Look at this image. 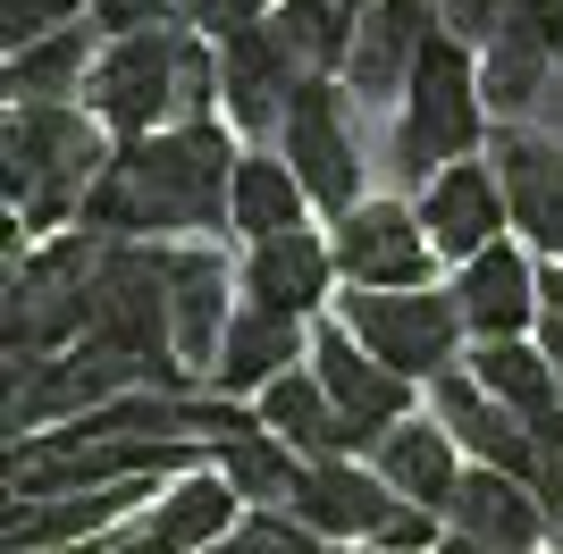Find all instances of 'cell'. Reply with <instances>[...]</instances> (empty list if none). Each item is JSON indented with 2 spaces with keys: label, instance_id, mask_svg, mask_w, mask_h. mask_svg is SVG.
I'll return each mask as SVG.
<instances>
[{
  "label": "cell",
  "instance_id": "obj_1",
  "mask_svg": "<svg viewBox=\"0 0 563 554\" xmlns=\"http://www.w3.org/2000/svg\"><path fill=\"white\" fill-rule=\"evenodd\" d=\"M235 160L219 126H177V135H143L110 160V177L85 202V228L135 235V228H235Z\"/></svg>",
  "mask_w": 563,
  "mask_h": 554
},
{
  "label": "cell",
  "instance_id": "obj_2",
  "mask_svg": "<svg viewBox=\"0 0 563 554\" xmlns=\"http://www.w3.org/2000/svg\"><path fill=\"white\" fill-rule=\"evenodd\" d=\"M85 345L118 353L135 369L143 395H186V362L177 353V311H168V253L152 244H126L118 235L93 269V311H85Z\"/></svg>",
  "mask_w": 563,
  "mask_h": 554
},
{
  "label": "cell",
  "instance_id": "obj_3",
  "mask_svg": "<svg viewBox=\"0 0 563 554\" xmlns=\"http://www.w3.org/2000/svg\"><path fill=\"white\" fill-rule=\"evenodd\" d=\"M110 177L101 135L59 101H18L9 110V202L25 228H59L76 202H93V185Z\"/></svg>",
  "mask_w": 563,
  "mask_h": 554
},
{
  "label": "cell",
  "instance_id": "obj_4",
  "mask_svg": "<svg viewBox=\"0 0 563 554\" xmlns=\"http://www.w3.org/2000/svg\"><path fill=\"white\" fill-rule=\"evenodd\" d=\"M110 253V235H68V244H51V253L18 261L9 269V369H34L51 353L85 336V311H93V269Z\"/></svg>",
  "mask_w": 563,
  "mask_h": 554
},
{
  "label": "cell",
  "instance_id": "obj_5",
  "mask_svg": "<svg viewBox=\"0 0 563 554\" xmlns=\"http://www.w3.org/2000/svg\"><path fill=\"white\" fill-rule=\"evenodd\" d=\"M479 101L488 92L471 85V59L454 34H429L421 68L404 85V126H396V177H429V160H446L479 143Z\"/></svg>",
  "mask_w": 563,
  "mask_h": 554
},
{
  "label": "cell",
  "instance_id": "obj_6",
  "mask_svg": "<svg viewBox=\"0 0 563 554\" xmlns=\"http://www.w3.org/2000/svg\"><path fill=\"white\" fill-rule=\"evenodd\" d=\"M345 328L396 369V378H446L454 336H463V302L438 295V286H353Z\"/></svg>",
  "mask_w": 563,
  "mask_h": 554
},
{
  "label": "cell",
  "instance_id": "obj_7",
  "mask_svg": "<svg viewBox=\"0 0 563 554\" xmlns=\"http://www.w3.org/2000/svg\"><path fill=\"white\" fill-rule=\"evenodd\" d=\"M177 68H186V34H168V25L118 34L93 59V118L118 126L126 143H143L161 118H177Z\"/></svg>",
  "mask_w": 563,
  "mask_h": 554
},
{
  "label": "cell",
  "instance_id": "obj_8",
  "mask_svg": "<svg viewBox=\"0 0 563 554\" xmlns=\"http://www.w3.org/2000/svg\"><path fill=\"white\" fill-rule=\"evenodd\" d=\"M286 160H295V177H303L311 202H329L336 219L353 210L362 152H353V135H345V92L320 85V76H303L295 101H286Z\"/></svg>",
  "mask_w": 563,
  "mask_h": 554
},
{
  "label": "cell",
  "instance_id": "obj_9",
  "mask_svg": "<svg viewBox=\"0 0 563 554\" xmlns=\"http://www.w3.org/2000/svg\"><path fill=\"white\" fill-rule=\"evenodd\" d=\"M555 68H563V0H505V18H496V34H488V76H479V92L514 118V110H530V101H547Z\"/></svg>",
  "mask_w": 563,
  "mask_h": 554
},
{
  "label": "cell",
  "instance_id": "obj_10",
  "mask_svg": "<svg viewBox=\"0 0 563 554\" xmlns=\"http://www.w3.org/2000/svg\"><path fill=\"white\" fill-rule=\"evenodd\" d=\"M336 269H345V286H421L429 277V228L421 210L404 202H353L345 219H336Z\"/></svg>",
  "mask_w": 563,
  "mask_h": 554
},
{
  "label": "cell",
  "instance_id": "obj_11",
  "mask_svg": "<svg viewBox=\"0 0 563 554\" xmlns=\"http://www.w3.org/2000/svg\"><path fill=\"white\" fill-rule=\"evenodd\" d=\"M429 403H438V429L454 445L488 462V470H514V479H539V429L514 412V403H496L479 387V369H446V378H429Z\"/></svg>",
  "mask_w": 563,
  "mask_h": 554
},
{
  "label": "cell",
  "instance_id": "obj_12",
  "mask_svg": "<svg viewBox=\"0 0 563 554\" xmlns=\"http://www.w3.org/2000/svg\"><path fill=\"white\" fill-rule=\"evenodd\" d=\"M311 378L329 387V403L345 412V429H353L362 445H378V437H387V429L404 420V378L378 362V353L362 345L345 320L311 336Z\"/></svg>",
  "mask_w": 563,
  "mask_h": 554
},
{
  "label": "cell",
  "instance_id": "obj_13",
  "mask_svg": "<svg viewBox=\"0 0 563 554\" xmlns=\"http://www.w3.org/2000/svg\"><path fill=\"white\" fill-rule=\"evenodd\" d=\"M118 387H135V369L118 362V353H93V345H76L68 362H34V369H9V429H43V420L59 412H101ZM143 395V387H135Z\"/></svg>",
  "mask_w": 563,
  "mask_h": 554
},
{
  "label": "cell",
  "instance_id": "obj_14",
  "mask_svg": "<svg viewBox=\"0 0 563 554\" xmlns=\"http://www.w3.org/2000/svg\"><path fill=\"white\" fill-rule=\"evenodd\" d=\"M496 185L514 228L547 253H563V143L530 135V126H496Z\"/></svg>",
  "mask_w": 563,
  "mask_h": 554
},
{
  "label": "cell",
  "instance_id": "obj_15",
  "mask_svg": "<svg viewBox=\"0 0 563 554\" xmlns=\"http://www.w3.org/2000/svg\"><path fill=\"white\" fill-rule=\"evenodd\" d=\"M429 9H438V0H378L371 18H362L353 59H345V85H353L362 110L387 101L396 85H412V68H421V51H429Z\"/></svg>",
  "mask_w": 563,
  "mask_h": 554
},
{
  "label": "cell",
  "instance_id": "obj_16",
  "mask_svg": "<svg viewBox=\"0 0 563 554\" xmlns=\"http://www.w3.org/2000/svg\"><path fill=\"white\" fill-rule=\"evenodd\" d=\"M396 487L378 479V470H353V462H311L303 487H295V521L320 538H378L396 521Z\"/></svg>",
  "mask_w": 563,
  "mask_h": 554
},
{
  "label": "cell",
  "instance_id": "obj_17",
  "mask_svg": "<svg viewBox=\"0 0 563 554\" xmlns=\"http://www.w3.org/2000/svg\"><path fill=\"white\" fill-rule=\"evenodd\" d=\"M454 302H463V328L479 345H505V336H521V328L539 320V269H530L514 244H488L479 261H463Z\"/></svg>",
  "mask_w": 563,
  "mask_h": 554
},
{
  "label": "cell",
  "instance_id": "obj_18",
  "mask_svg": "<svg viewBox=\"0 0 563 554\" xmlns=\"http://www.w3.org/2000/svg\"><path fill=\"white\" fill-rule=\"evenodd\" d=\"M295 59L278 51V34L269 25H244V34H228V59H219V92H228V118L244 126V135H261V126H286V101H295Z\"/></svg>",
  "mask_w": 563,
  "mask_h": 554
},
{
  "label": "cell",
  "instance_id": "obj_19",
  "mask_svg": "<svg viewBox=\"0 0 563 554\" xmlns=\"http://www.w3.org/2000/svg\"><path fill=\"white\" fill-rule=\"evenodd\" d=\"M514 210H505V185L488 177L479 160H454L446 177L429 185V202H421V228H429V244L438 253H454V261H479L496 244V228H505Z\"/></svg>",
  "mask_w": 563,
  "mask_h": 554
},
{
  "label": "cell",
  "instance_id": "obj_20",
  "mask_svg": "<svg viewBox=\"0 0 563 554\" xmlns=\"http://www.w3.org/2000/svg\"><path fill=\"white\" fill-rule=\"evenodd\" d=\"M446 521H454L463 538H479V546H505V554H530V546H539V530H547V512H539V496H530V479L488 470V462H479V470H463Z\"/></svg>",
  "mask_w": 563,
  "mask_h": 554
},
{
  "label": "cell",
  "instance_id": "obj_21",
  "mask_svg": "<svg viewBox=\"0 0 563 554\" xmlns=\"http://www.w3.org/2000/svg\"><path fill=\"white\" fill-rule=\"evenodd\" d=\"M371 470L396 487L404 505H429V512H446L454 487H463V470H454V437L438 429V420H396V429L371 445Z\"/></svg>",
  "mask_w": 563,
  "mask_h": 554
},
{
  "label": "cell",
  "instance_id": "obj_22",
  "mask_svg": "<svg viewBox=\"0 0 563 554\" xmlns=\"http://www.w3.org/2000/svg\"><path fill=\"white\" fill-rule=\"evenodd\" d=\"M168 311H177V362H219L228 345V269L211 253H168Z\"/></svg>",
  "mask_w": 563,
  "mask_h": 554
},
{
  "label": "cell",
  "instance_id": "obj_23",
  "mask_svg": "<svg viewBox=\"0 0 563 554\" xmlns=\"http://www.w3.org/2000/svg\"><path fill=\"white\" fill-rule=\"evenodd\" d=\"M261 420H269V429H278L295 454H311V462H345L353 445H362V437L345 429V412L329 403V387H320L311 369H286L278 387H261Z\"/></svg>",
  "mask_w": 563,
  "mask_h": 554
},
{
  "label": "cell",
  "instance_id": "obj_24",
  "mask_svg": "<svg viewBox=\"0 0 563 554\" xmlns=\"http://www.w3.org/2000/svg\"><path fill=\"white\" fill-rule=\"evenodd\" d=\"M295 353H303V320H286L269 302H244L228 345H219V362H211V378L219 387H278Z\"/></svg>",
  "mask_w": 563,
  "mask_h": 554
},
{
  "label": "cell",
  "instance_id": "obj_25",
  "mask_svg": "<svg viewBox=\"0 0 563 554\" xmlns=\"http://www.w3.org/2000/svg\"><path fill=\"white\" fill-rule=\"evenodd\" d=\"M329 269H336V253H320V244L295 228V235H269V244H253V269H244V286H253V302H269V311H286V320H303L311 302L329 295Z\"/></svg>",
  "mask_w": 563,
  "mask_h": 554
},
{
  "label": "cell",
  "instance_id": "obj_26",
  "mask_svg": "<svg viewBox=\"0 0 563 554\" xmlns=\"http://www.w3.org/2000/svg\"><path fill=\"white\" fill-rule=\"evenodd\" d=\"M219 470H228L235 496H253V505H295V487H303L311 462H295V445L269 429V420H235L228 437H219Z\"/></svg>",
  "mask_w": 563,
  "mask_h": 554
},
{
  "label": "cell",
  "instance_id": "obj_27",
  "mask_svg": "<svg viewBox=\"0 0 563 554\" xmlns=\"http://www.w3.org/2000/svg\"><path fill=\"white\" fill-rule=\"evenodd\" d=\"M228 512H235V487L228 479H186L135 538H126V546H110V554H186V546H211V538L228 530Z\"/></svg>",
  "mask_w": 563,
  "mask_h": 554
},
{
  "label": "cell",
  "instance_id": "obj_28",
  "mask_svg": "<svg viewBox=\"0 0 563 554\" xmlns=\"http://www.w3.org/2000/svg\"><path fill=\"white\" fill-rule=\"evenodd\" d=\"M152 479H118V487H76V496H51V505H18L9 512V546H59V538H85L101 521H118L126 505H143Z\"/></svg>",
  "mask_w": 563,
  "mask_h": 554
},
{
  "label": "cell",
  "instance_id": "obj_29",
  "mask_svg": "<svg viewBox=\"0 0 563 554\" xmlns=\"http://www.w3.org/2000/svg\"><path fill=\"white\" fill-rule=\"evenodd\" d=\"M471 369H479V387H488L496 403H514L530 429L563 412V378H555V362H547L539 345H521V336H505V345H479V353H471Z\"/></svg>",
  "mask_w": 563,
  "mask_h": 554
},
{
  "label": "cell",
  "instance_id": "obj_30",
  "mask_svg": "<svg viewBox=\"0 0 563 554\" xmlns=\"http://www.w3.org/2000/svg\"><path fill=\"white\" fill-rule=\"evenodd\" d=\"M303 177H295V168H278V160H261V152H244V160H235V202H228V219L244 235H253V244H269V235H295L303 228Z\"/></svg>",
  "mask_w": 563,
  "mask_h": 554
},
{
  "label": "cell",
  "instance_id": "obj_31",
  "mask_svg": "<svg viewBox=\"0 0 563 554\" xmlns=\"http://www.w3.org/2000/svg\"><path fill=\"white\" fill-rule=\"evenodd\" d=\"M353 9H336V0H278V18H269V34H278V51L295 59V76H320V68H345L353 59Z\"/></svg>",
  "mask_w": 563,
  "mask_h": 554
},
{
  "label": "cell",
  "instance_id": "obj_32",
  "mask_svg": "<svg viewBox=\"0 0 563 554\" xmlns=\"http://www.w3.org/2000/svg\"><path fill=\"white\" fill-rule=\"evenodd\" d=\"M85 59H93V25H59V34H43L9 59V92L18 101H59V92H76Z\"/></svg>",
  "mask_w": 563,
  "mask_h": 554
},
{
  "label": "cell",
  "instance_id": "obj_33",
  "mask_svg": "<svg viewBox=\"0 0 563 554\" xmlns=\"http://www.w3.org/2000/svg\"><path fill=\"white\" fill-rule=\"evenodd\" d=\"M211 554H320V530H303V521H286V512H261V521H244V530H228Z\"/></svg>",
  "mask_w": 563,
  "mask_h": 554
},
{
  "label": "cell",
  "instance_id": "obj_34",
  "mask_svg": "<svg viewBox=\"0 0 563 554\" xmlns=\"http://www.w3.org/2000/svg\"><path fill=\"white\" fill-rule=\"evenodd\" d=\"M539 512H547V538L563 546V412L555 420H539Z\"/></svg>",
  "mask_w": 563,
  "mask_h": 554
},
{
  "label": "cell",
  "instance_id": "obj_35",
  "mask_svg": "<svg viewBox=\"0 0 563 554\" xmlns=\"http://www.w3.org/2000/svg\"><path fill=\"white\" fill-rule=\"evenodd\" d=\"M0 18H9V43H43V34H59V25L76 18V0H0Z\"/></svg>",
  "mask_w": 563,
  "mask_h": 554
},
{
  "label": "cell",
  "instance_id": "obj_36",
  "mask_svg": "<svg viewBox=\"0 0 563 554\" xmlns=\"http://www.w3.org/2000/svg\"><path fill=\"white\" fill-rule=\"evenodd\" d=\"M539 353L563 378V269H539Z\"/></svg>",
  "mask_w": 563,
  "mask_h": 554
},
{
  "label": "cell",
  "instance_id": "obj_37",
  "mask_svg": "<svg viewBox=\"0 0 563 554\" xmlns=\"http://www.w3.org/2000/svg\"><path fill=\"white\" fill-rule=\"evenodd\" d=\"M496 18H505V0H438V25H446L454 43H479V34H496Z\"/></svg>",
  "mask_w": 563,
  "mask_h": 554
},
{
  "label": "cell",
  "instance_id": "obj_38",
  "mask_svg": "<svg viewBox=\"0 0 563 554\" xmlns=\"http://www.w3.org/2000/svg\"><path fill=\"white\" fill-rule=\"evenodd\" d=\"M429 521H438L429 505H396V521H387L371 546H378V554H421V546H429Z\"/></svg>",
  "mask_w": 563,
  "mask_h": 554
},
{
  "label": "cell",
  "instance_id": "obj_39",
  "mask_svg": "<svg viewBox=\"0 0 563 554\" xmlns=\"http://www.w3.org/2000/svg\"><path fill=\"white\" fill-rule=\"evenodd\" d=\"M194 9V25H202V34H219V43H228V34H244V25H261V0H186Z\"/></svg>",
  "mask_w": 563,
  "mask_h": 554
},
{
  "label": "cell",
  "instance_id": "obj_40",
  "mask_svg": "<svg viewBox=\"0 0 563 554\" xmlns=\"http://www.w3.org/2000/svg\"><path fill=\"white\" fill-rule=\"evenodd\" d=\"M168 0H93V25H110V34H143V25H161Z\"/></svg>",
  "mask_w": 563,
  "mask_h": 554
},
{
  "label": "cell",
  "instance_id": "obj_41",
  "mask_svg": "<svg viewBox=\"0 0 563 554\" xmlns=\"http://www.w3.org/2000/svg\"><path fill=\"white\" fill-rule=\"evenodd\" d=\"M539 110H547V135L563 143V68H555V85H547V101H539Z\"/></svg>",
  "mask_w": 563,
  "mask_h": 554
},
{
  "label": "cell",
  "instance_id": "obj_42",
  "mask_svg": "<svg viewBox=\"0 0 563 554\" xmlns=\"http://www.w3.org/2000/svg\"><path fill=\"white\" fill-rule=\"evenodd\" d=\"M438 554H505V546H479V538H463V530H446V538H438Z\"/></svg>",
  "mask_w": 563,
  "mask_h": 554
},
{
  "label": "cell",
  "instance_id": "obj_43",
  "mask_svg": "<svg viewBox=\"0 0 563 554\" xmlns=\"http://www.w3.org/2000/svg\"><path fill=\"white\" fill-rule=\"evenodd\" d=\"M336 9H362V0H336Z\"/></svg>",
  "mask_w": 563,
  "mask_h": 554
}]
</instances>
